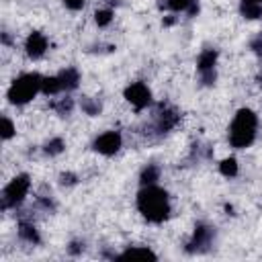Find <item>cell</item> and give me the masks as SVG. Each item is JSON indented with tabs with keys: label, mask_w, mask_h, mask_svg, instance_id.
Instances as JSON below:
<instances>
[{
	"label": "cell",
	"mask_w": 262,
	"mask_h": 262,
	"mask_svg": "<svg viewBox=\"0 0 262 262\" xmlns=\"http://www.w3.org/2000/svg\"><path fill=\"white\" fill-rule=\"evenodd\" d=\"M47 47H49V41H47V37H45L43 33H39V31H33V33L27 37V41H25V51H27V55H29L31 59L43 57L45 51H47Z\"/></svg>",
	"instance_id": "cell-9"
},
{
	"label": "cell",
	"mask_w": 262,
	"mask_h": 262,
	"mask_svg": "<svg viewBox=\"0 0 262 262\" xmlns=\"http://www.w3.org/2000/svg\"><path fill=\"white\" fill-rule=\"evenodd\" d=\"M117 258H119V260H129V258H151V260H156L158 256H156L147 246H131V248H127L125 252H121Z\"/></svg>",
	"instance_id": "cell-13"
},
{
	"label": "cell",
	"mask_w": 262,
	"mask_h": 262,
	"mask_svg": "<svg viewBox=\"0 0 262 262\" xmlns=\"http://www.w3.org/2000/svg\"><path fill=\"white\" fill-rule=\"evenodd\" d=\"M82 250H84V244H82V242H72L70 248H68V252H70L72 256H78Z\"/></svg>",
	"instance_id": "cell-25"
},
{
	"label": "cell",
	"mask_w": 262,
	"mask_h": 262,
	"mask_svg": "<svg viewBox=\"0 0 262 262\" xmlns=\"http://www.w3.org/2000/svg\"><path fill=\"white\" fill-rule=\"evenodd\" d=\"M256 53H262V37L260 39H256V41H252V45H250Z\"/></svg>",
	"instance_id": "cell-26"
},
{
	"label": "cell",
	"mask_w": 262,
	"mask_h": 262,
	"mask_svg": "<svg viewBox=\"0 0 262 262\" xmlns=\"http://www.w3.org/2000/svg\"><path fill=\"white\" fill-rule=\"evenodd\" d=\"M84 2L86 0H63V6L68 10H82L84 8Z\"/></svg>",
	"instance_id": "cell-24"
},
{
	"label": "cell",
	"mask_w": 262,
	"mask_h": 262,
	"mask_svg": "<svg viewBox=\"0 0 262 262\" xmlns=\"http://www.w3.org/2000/svg\"><path fill=\"white\" fill-rule=\"evenodd\" d=\"M29 188H31L29 174H18V176H14V178L4 186V190H2V209H14V207H18V205L25 201Z\"/></svg>",
	"instance_id": "cell-4"
},
{
	"label": "cell",
	"mask_w": 262,
	"mask_h": 262,
	"mask_svg": "<svg viewBox=\"0 0 262 262\" xmlns=\"http://www.w3.org/2000/svg\"><path fill=\"white\" fill-rule=\"evenodd\" d=\"M63 149H66V143H63L61 137H53V139H49V141L43 145V151H45L47 156H59Z\"/></svg>",
	"instance_id": "cell-19"
},
{
	"label": "cell",
	"mask_w": 262,
	"mask_h": 262,
	"mask_svg": "<svg viewBox=\"0 0 262 262\" xmlns=\"http://www.w3.org/2000/svg\"><path fill=\"white\" fill-rule=\"evenodd\" d=\"M219 172H221L225 178H233V176H237V160H235V158H225V160H221V164H219Z\"/></svg>",
	"instance_id": "cell-18"
},
{
	"label": "cell",
	"mask_w": 262,
	"mask_h": 262,
	"mask_svg": "<svg viewBox=\"0 0 262 262\" xmlns=\"http://www.w3.org/2000/svg\"><path fill=\"white\" fill-rule=\"evenodd\" d=\"M217 49H205L199 59H196V70H199V76H201V82L205 86H211L215 84V78H217V72H215V66H217Z\"/></svg>",
	"instance_id": "cell-5"
},
{
	"label": "cell",
	"mask_w": 262,
	"mask_h": 262,
	"mask_svg": "<svg viewBox=\"0 0 262 262\" xmlns=\"http://www.w3.org/2000/svg\"><path fill=\"white\" fill-rule=\"evenodd\" d=\"M121 143H123V137L119 131H104L94 139L92 147L102 156H115L121 149Z\"/></svg>",
	"instance_id": "cell-8"
},
{
	"label": "cell",
	"mask_w": 262,
	"mask_h": 262,
	"mask_svg": "<svg viewBox=\"0 0 262 262\" xmlns=\"http://www.w3.org/2000/svg\"><path fill=\"white\" fill-rule=\"evenodd\" d=\"M158 180H160V168H158L156 164H147V166L141 170V174H139V182H141V186L156 184Z\"/></svg>",
	"instance_id": "cell-15"
},
{
	"label": "cell",
	"mask_w": 262,
	"mask_h": 262,
	"mask_svg": "<svg viewBox=\"0 0 262 262\" xmlns=\"http://www.w3.org/2000/svg\"><path fill=\"white\" fill-rule=\"evenodd\" d=\"M213 239H215V227H211L207 223H199L192 231V237L186 244V252H190V254L192 252H205V250H209Z\"/></svg>",
	"instance_id": "cell-7"
},
{
	"label": "cell",
	"mask_w": 262,
	"mask_h": 262,
	"mask_svg": "<svg viewBox=\"0 0 262 262\" xmlns=\"http://www.w3.org/2000/svg\"><path fill=\"white\" fill-rule=\"evenodd\" d=\"M41 80H43V76H39L37 72H27V74H20L18 78H14L6 92L8 102L16 104V106L31 102L37 96V92H41Z\"/></svg>",
	"instance_id": "cell-3"
},
{
	"label": "cell",
	"mask_w": 262,
	"mask_h": 262,
	"mask_svg": "<svg viewBox=\"0 0 262 262\" xmlns=\"http://www.w3.org/2000/svg\"><path fill=\"white\" fill-rule=\"evenodd\" d=\"M123 96L127 98V102L131 106H135L137 111H143L145 106L151 104V90L147 88V84L143 82H131L125 90H123Z\"/></svg>",
	"instance_id": "cell-6"
},
{
	"label": "cell",
	"mask_w": 262,
	"mask_h": 262,
	"mask_svg": "<svg viewBox=\"0 0 262 262\" xmlns=\"http://www.w3.org/2000/svg\"><path fill=\"white\" fill-rule=\"evenodd\" d=\"M78 182V176L74 174V172H63V174H59V184L61 186H74Z\"/></svg>",
	"instance_id": "cell-23"
},
{
	"label": "cell",
	"mask_w": 262,
	"mask_h": 262,
	"mask_svg": "<svg viewBox=\"0 0 262 262\" xmlns=\"http://www.w3.org/2000/svg\"><path fill=\"white\" fill-rule=\"evenodd\" d=\"M194 4H196V0H166L162 6H166L172 12H188Z\"/></svg>",
	"instance_id": "cell-17"
},
{
	"label": "cell",
	"mask_w": 262,
	"mask_h": 262,
	"mask_svg": "<svg viewBox=\"0 0 262 262\" xmlns=\"http://www.w3.org/2000/svg\"><path fill=\"white\" fill-rule=\"evenodd\" d=\"M242 2H250V4H260L262 6V0H242Z\"/></svg>",
	"instance_id": "cell-27"
},
{
	"label": "cell",
	"mask_w": 262,
	"mask_h": 262,
	"mask_svg": "<svg viewBox=\"0 0 262 262\" xmlns=\"http://www.w3.org/2000/svg\"><path fill=\"white\" fill-rule=\"evenodd\" d=\"M113 14H115L113 8H100V10L94 12V20H96L98 27H106V25H111Z\"/></svg>",
	"instance_id": "cell-20"
},
{
	"label": "cell",
	"mask_w": 262,
	"mask_h": 262,
	"mask_svg": "<svg viewBox=\"0 0 262 262\" xmlns=\"http://www.w3.org/2000/svg\"><path fill=\"white\" fill-rule=\"evenodd\" d=\"M137 209L149 223H164L170 217V196L158 184H147L137 192Z\"/></svg>",
	"instance_id": "cell-1"
},
{
	"label": "cell",
	"mask_w": 262,
	"mask_h": 262,
	"mask_svg": "<svg viewBox=\"0 0 262 262\" xmlns=\"http://www.w3.org/2000/svg\"><path fill=\"white\" fill-rule=\"evenodd\" d=\"M80 106H82V111H84L86 115H90V117H96V115H100V111H102L100 100H98V98H90V96L82 98V100H80Z\"/></svg>",
	"instance_id": "cell-16"
},
{
	"label": "cell",
	"mask_w": 262,
	"mask_h": 262,
	"mask_svg": "<svg viewBox=\"0 0 262 262\" xmlns=\"http://www.w3.org/2000/svg\"><path fill=\"white\" fill-rule=\"evenodd\" d=\"M258 80H260V82H262V72H260V76H258Z\"/></svg>",
	"instance_id": "cell-28"
},
{
	"label": "cell",
	"mask_w": 262,
	"mask_h": 262,
	"mask_svg": "<svg viewBox=\"0 0 262 262\" xmlns=\"http://www.w3.org/2000/svg\"><path fill=\"white\" fill-rule=\"evenodd\" d=\"M53 108L57 111V115L66 117V115H70V113H72V108H74V100H72L70 96H66V98H59L57 102H53Z\"/></svg>",
	"instance_id": "cell-21"
},
{
	"label": "cell",
	"mask_w": 262,
	"mask_h": 262,
	"mask_svg": "<svg viewBox=\"0 0 262 262\" xmlns=\"http://www.w3.org/2000/svg\"><path fill=\"white\" fill-rule=\"evenodd\" d=\"M18 237L23 242H27V244H33V246L41 244V235H39L37 227L33 223H29V221H20L18 223Z\"/></svg>",
	"instance_id": "cell-12"
},
{
	"label": "cell",
	"mask_w": 262,
	"mask_h": 262,
	"mask_svg": "<svg viewBox=\"0 0 262 262\" xmlns=\"http://www.w3.org/2000/svg\"><path fill=\"white\" fill-rule=\"evenodd\" d=\"M57 78H59V82H61V90H66V92L76 90L78 84H80V72H78L76 68H66V70H61V72L57 74Z\"/></svg>",
	"instance_id": "cell-11"
},
{
	"label": "cell",
	"mask_w": 262,
	"mask_h": 262,
	"mask_svg": "<svg viewBox=\"0 0 262 262\" xmlns=\"http://www.w3.org/2000/svg\"><path fill=\"white\" fill-rule=\"evenodd\" d=\"M258 135V115L252 108H239L229 125V143L235 149H246Z\"/></svg>",
	"instance_id": "cell-2"
},
{
	"label": "cell",
	"mask_w": 262,
	"mask_h": 262,
	"mask_svg": "<svg viewBox=\"0 0 262 262\" xmlns=\"http://www.w3.org/2000/svg\"><path fill=\"white\" fill-rule=\"evenodd\" d=\"M41 92L47 94V96H55V94L63 92L59 78L57 76H43V80H41Z\"/></svg>",
	"instance_id": "cell-14"
},
{
	"label": "cell",
	"mask_w": 262,
	"mask_h": 262,
	"mask_svg": "<svg viewBox=\"0 0 262 262\" xmlns=\"http://www.w3.org/2000/svg\"><path fill=\"white\" fill-rule=\"evenodd\" d=\"M178 123V113L174 108L162 106V111L156 115V131L158 133H168L172 127H176Z\"/></svg>",
	"instance_id": "cell-10"
},
{
	"label": "cell",
	"mask_w": 262,
	"mask_h": 262,
	"mask_svg": "<svg viewBox=\"0 0 262 262\" xmlns=\"http://www.w3.org/2000/svg\"><path fill=\"white\" fill-rule=\"evenodd\" d=\"M0 131H2V139L8 141V139L14 135V123H12L8 117H2V129H0Z\"/></svg>",
	"instance_id": "cell-22"
}]
</instances>
